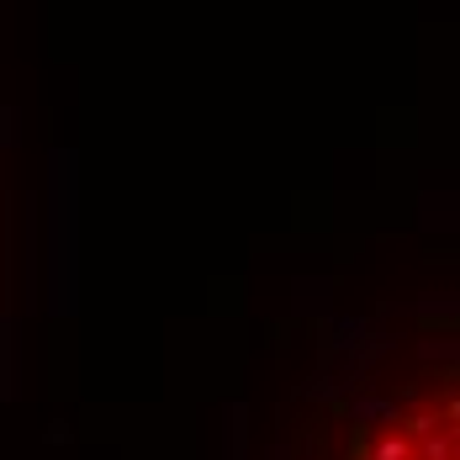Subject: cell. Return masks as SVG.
I'll list each match as a JSON object with an SVG mask.
<instances>
[{"mask_svg":"<svg viewBox=\"0 0 460 460\" xmlns=\"http://www.w3.org/2000/svg\"><path fill=\"white\" fill-rule=\"evenodd\" d=\"M460 413L456 386L439 381L429 392L408 397L370 439L366 460H460Z\"/></svg>","mask_w":460,"mask_h":460,"instance_id":"1","label":"cell"}]
</instances>
